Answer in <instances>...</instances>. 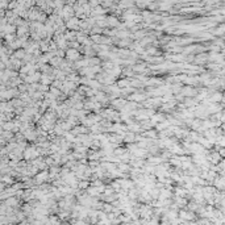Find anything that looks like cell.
<instances>
[{"label": "cell", "mask_w": 225, "mask_h": 225, "mask_svg": "<svg viewBox=\"0 0 225 225\" xmlns=\"http://www.w3.org/2000/svg\"><path fill=\"white\" fill-rule=\"evenodd\" d=\"M178 216H179L180 218H182L183 221H190V220H192V218L195 217V216H194V213H192V212H190V211H179Z\"/></svg>", "instance_id": "6da1fadb"}, {"label": "cell", "mask_w": 225, "mask_h": 225, "mask_svg": "<svg viewBox=\"0 0 225 225\" xmlns=\"http://www.w3.org/2000/svg\"><path fill=\"white\" fill-rule=\"evenodd\" d=\"M78 50H75V49H69L67 53H66V57H67V59H76L78 58Z\"/></svg>", "instance_id": "7a4b0ae2"}, {"label": "cell", "mask_w": 225, "mask_h": 225, "mask_svg": "<svg viewBox=\"0 0 225 225\" xmlns=\"http://www.w3.org/2000/svg\"><path fill=\"white\" fill-rule=\"evenodd\" d=\"M208 160H209L212 163H215V164H216L218 161H220V155H218L217 153H212V154H211L209 157H208Z\"/></svg>", "instance_id": "3957f363"}, {"label": "cell", "mask_w": 225, "mask_h": 225, "mask_svg": "<svg viewBox=\"0 0 225 225\" xmlns=\"http://www.w3.org/2000/svg\"><path fill=\"white\" fill-rule=\"evenodd\" d=\"M144 97H145V96L138 95V94H134V95H132V96H130L132 100H144Z\"/></svg>", "instance_id": "277c9868"}, {"label": "cell", "mask_w": 225, "mask_h": 225, "mask_svg": "<svg viewBox=\"0 0 225 225\" xmlns=\"http://www.w3.org/2000/svg\"><path fill=\"white\" fill-rule=\"evenodd\" d=\"M221 100V94H215L213 96H211V101H218Z\"/></svg>", "instance_id": "5b68a950"}, {"label": "cell", "mask_w": 225, "mask_h": 225, "mask_svg": "<svg viewBox=\"0 0 225 225\" xmlns=\"http://www.w3.org/2000/svg\"><path fill=\"white\" fill-rule=\"evenodd\" d=\"M107 21H108L109 25H117V20L115 19V17H108Z\"/></svg>", "instance_id": "8992f818"}, {"label": "cell", "mask_w": 225, "mask_h": 225, "mask_svg": "<svg viewBox=\"0 0 225 225\" xmlns=\"http://www.w3.org/2000/svg\"><path fill=\"white\" fill-rule=\"evenodd\" d=\"M150 163H160V162H162L163 160L162 158H157V157H153V158H150Z\"/></svg>", "instance_id": "52a82bcc"}, {"label": "cell", "mask_w": 225, "mask_h": 225, "mask_svg": "<svg viewBox=\"0 0 225 225\" xmlns=\"http://www.w3.org/2000/svg\"><path fill=\"white\" fill-rule=\"evenodd\" d=\"M127 83H128L127 80H121V82H119V87H125V86H127Z\"/></svg>", "instance_id": "ba28073f"}, {"label": "cell", "mask_w": 225, "mask_h": 225, "mask_svg": "<svg viewBox=\"0 0 225 225\" xmlns=\"http://www.w3.org/2000/svg\"><path fill=\"white\" fill-rule=\"evenodd\" d=\"M87 186H88V182H83V183L79 184V187H80V188H86Z\"/></svg>", "instance_id": "9c48e42d"}]
</instances>
